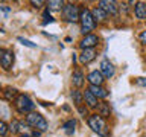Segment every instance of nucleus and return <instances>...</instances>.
Masks as SVG:
<instances>
[{
  "mask_svg": "<svg viewBox=\"0 0 146 137\" xmlns=\"http://www.w3.org/2000/svg\"><path fill=\"white\" fill-rule=\"evenodd\" d=\"M88 126L94 132H98L99 136H102V137H108L110 136L108 126H107V123H105L104 117L100 116V114H91V116L88 117Z\"/></svg>",
  "mask_w": 146,
  "mask_h": 137,
  "instance_id": "1",
  "label": "nucleus"
},
{
  "mask_svg": "<svg viewBox=\"0 0 146 137\" xmlns=\"http://www.w3.org/2000/svg\"><path fill=\"white\" fill-rule=\"evenodd\" d=\"M79 21H81V26H82V32L87 34V35H88L90 32L94 29V26H96L93 14H91V11H90V9H87V8L81 9V20Z\"/></svg>",
  "mask_w": 146,
  "mask_h": 137,
  "instance_id": "2",
  "label": "nucleus"
},
{
  "mask_svg": "<svg viewBox=\"0 0 146 137\" xmlns=\"http://www.w3.org/2000/svg\"><path fill=\"white\" fill-rule=\"evenodd\" d=\"M26 122H27V125H31L32 128H35V130H38V131H46L47 130V122H46V119L38 113L27 114Z\"/></svg>",
  "mask_w": 146,
  "mask_h": 137,
  "instance_id": "3",
  "label": "nucleus"
},
{
  "mask_svg": "<svg viewBox=\"0 0 146 137\" xmlns=\"http://www.w3.org/2000/svg\"><path fill=\"white\" fill-rule=\"evenodd\" d=\"M34 107H35V104L32 102L26 94H20L15 99V108H17V111L21 113V114H31Z\"/></svg>",
  "mask_w": 146,
  "mask_h": 137,
  "instance_id": "4",
  "label": "nucleus"
},
{
  "mask_svg": "<svg viewBox=\"0 0 146 137\" xmlns=\"http://www.w3.org/2000/svg\"><path fill=\"white\" fill-rule=\"evenodd\" d=\"M62 17L66 18L67 21L70 23H75V21H79L81 20V11L76 5L73 3H68L62 8Z\"/></svg>",
  "mask_w": 146,
  "mask_h": 137,
  "instance_id": "5",
  "label": "nucleus"
},
{
  "mask_svg": "<svg viewBox=\"0 0 146 137\" xmlns=\"http://www.w3.org/2000/svg\"><path fill=\"white\" fill-rule=\"evenodd\" d=\"M0 61H2V67L5 70H9L14 64V52L9 49H2L0 50Z\"/></svg>",
  "mask_w": 146,
  "mask_h": 137,
  "instance_id": "6",
  "label": "nucleus"
},
{
  "mask_svg": "<svg viewBox=\"0 0 146 137\" xmlns=\"http://www.w3.org/2000/svg\"><path fill=\"white\" fill-rule=\"evenodd\" d=\"M99 43V38H98V35H94V34H88V35H85L84 38L81 40V47L82 50H85V49H91V47H94L96 44Z\"/></svg>",
  "mask_w": 146,
  "mask_h": 137,
  "instance_id": "7",
  "label": "nucleus"
},
{
  "mask_svg": "<svg viewBox=\"0 0 146 137\" xmlns=\"http://www.w3.org/2000/svg\"><path fill=\"white\" fill-rule=\"evenodd\" d=\"M99 8H102L107 14H110V15H117V5H116V2H111V0H100Z\"/></svg>",
  "mask_w": 146,
  "mask_h": 137,
  "instance_id": "8",
  "label": "nucleus"
},
{
  "mask_svg": "<svg viewBox=\"0 0 146 137\" xmlns=\"http://www.w3.org/2000/svg\"><path fill=\"white\" fill-rule=\"evenodd\" d=\"M100 73L105 76V78H113L114 76V66L108 59H102L100 61Z\"/></svg>",
  "mask_w": 146,
  "mask_h": 137,
  "instance_id": "9",
  "label": "nucleus"
},
{
  "mask_svg": "<svg viewBox=\"0 0 146 137\" xmlns=\"http://www.w3.org/2000/svg\"><path fill=\"white\" fill-rule=\"evenodd\" d=\"M87 79H88V82L91 85H102V82H104V75L100 72L98 70H93V72H90L88 73V76H87Z\"/></svg>",
  "mask_w": 146,
  "mask_h": 137,
  "instance_id": "10",
  "label": "nucleus"
},
{
  "mask_svg": "<svg viewBox=\"0 0 146 137\" xmlns=\"http://www.w3.org/2000/svg\"><path fill=\"white\" fill-rule=\"evenodd\" d=\"M94 58H96V50H93V49H85L79 55V61L82 64H90Z\"/></svg>",
  "mask_w": 146,
  "mask_h": 137,
  "instance_id": "11",
  "label": "nucleus"
},
{
  "mask_svg": "<svg viewBox=\"0 0 146 137\" xmlns=\"http://www.w3.org/2000/svg\"><path fill=\"white\" fill-rule=\"evenodd\" d=\"M72 82L75 87H82L84 85V73H82L79 68H76L73 72V76H72Z\"/></svg>",
  "mask_w": 146,
  "mask_h": 137,
  "instance_id": "12",
  "label": "nucleus"
},
{
  "mask_svg": "<svg viewBox=\"0 0 146 137\" xmlns=\"http://www.w3.org/2000/svg\"><path fill=\"white\" fill-rule=\"evenodd\" d=\"M134 14H135V17H137V18H140V20L146 18V3H145V2H139V3H135Z\"/></svg>",
  "mask_w": 146,
  "mask_h": 137,
  "instance_id": "13",
  "label": "nucleus"
},
{
  "mask_svg": "<svg viewBox=\"0 0 146 137\" xmlns=\"http://www.w3.org/2000/svg\"><path fill=\"white\" fill-rule=\"evenodd\" d=\"M84 99H85V102H87V105H88L90 108H96V107H98V98H96L90 90H87L84 93Z\"/></svg>",
  "mask_w": 146,
  "mask_h": 137,
  "instance_id": "14",
  "label": "nucleus"
},
{
  "mask_svg": "<svg viewBox=\"0 0 146 137\" xmlns=\"http://www.w3.org/2000/svg\"><path fill=\"white\" fill-rule=\"evenodd\" d=\"M91 14H93V17H94V21L102 23V21L107 20V12H105L102 8H99V6H96L93 11H91Z\"/></svg>",
  "mask_w": 146,
  "mask_h": 137,
  "instance_id": "15",
  "label": "nucleus"
},
{
  "mask_svg": "<svg viewBox=\"0 0 146 137\" xmlns=\"http://www.w3.org/2000/svg\"><path fill=\"white\" fill-rule=\"evenodd\" d=\"M88 90L96 96V98H107L108 96V91L105 88H102V87H99V85H90Z\"/></svg>",
  "mask_w": 146,
  "mask_h": 137,
  "instance_id": "16",
  "label": "nucleus"
},
{
  "mask_svg": "<svg viewBox=\"0 0 146 137\" xmlns=\"http://www.w3.org/2000/svg\"><path fill=\"white\" fill-rule=\"evenodd\" d=\"M110 113H111L110 104H107V102L99 104V114H100V116H102V117H107V116H110Z\"/></svg>",
  "mask_w": 146,
  "mask_h": 137,
  "instance_id": "17",
  "label": "nucleus"
},
{
  "mask_svg": "<svg viewBox=\"0 0 146 137\" xmlns=\"http://www.w3.org/2000/svg\"><path fill=\"white\" fill-rule=\"evenodd\" d=\"M3 96H5V99H6V100H12V99L17 98V90H15V88H11V87H8V88H5Z\"/></svg>",
  "mask_w": 146,
  "mask_h": 137,
  "instance_id": "18",
  "label": "nucleus"
},
{
  "mask_svg": "<svg viewBox=\"0 0 146 137\" xmlns=\"http://www.w3.org/2000/svg\"><path fill=\"white\" fill-rule=\"evenodd\" d=\"M72 98H73V102H75L78 107H81L82 99H84V94H82L79 90H73V91H72Z\"/></svg>",
  "mask_w": 146,
  "mask_h": 137,
  "instance_id": "19",
  "label": "nucleus"
},
{
  "mask_svg": "<svg viewBox=\"0 0 146 137\" xmlns=\"http://www.w3.org/2000/svg\"><path fill=\"white\" fill-rule=\"evenodd\" d=\"M75 125H76V122L75 120H73V119H70V120H67L66 123H64V131H66L67 132V134H73V132H75Z\"/></svg>",
  "mask_w": 146,
  "mask_h": 137,
  "instance_id": "20",
  "label": "nucleus"
},
{
  "mask_svg": "<svg viewBox=\"0 0 146 137\" xmlns=\"http://www.w3.org/2000/svg\"><path fill=\"white\" fill-rule=\"evenodd\" d=\"M47 6L50 9H61V8H64V3L61 2V0H56V2H49Z\"/></svg>",
  "mask_w": 146,
  "mask_h": 137,
  "instance_id": "21",
  "label": "nucleus"
},
{
  "mask_svg": "<svg viewBox=\"0 0 146 137\" xmlns=\"http://www.w3.org/2000/svg\"><path fill=\"white\" fill-rule=\"evenodd\" d=\"M18 41H20L21 44L27 46V47H32V49H35V47H36V44H35V43H32V41L26 40V38H23V37H18Z\"/></svg>",
  "mask_w": 146,
  "mask_h": 137,
  "instance_id": "22",
  "label": "nucleus"
},
{
  "mask_svg": "<svg viewBox=\"0 0 146 137\" xmlns=\"http://www.w3.org/2000/svg\"><path fill=\"white\" fill-rule=\"evenodd\" d=\"M6 123L5 122H0V134H2V137H5L6 136Z\"/></svg>",
  "mask_w": 146,
  "mask_h": 137,
  "instance_id": "23",
  "label": "nucleus"
},
{
  "mask_svg": "<svg viewBox=\"0 0 146 137\" xmlns=\"http://www.w3.org/2000/svg\"><path fill=\"white\" fill-rule=\"evenodd\" d=\"M44 18H46V20L43 21V25H47V23H52V21H53V18L49 15V12H47V11L44 12Z\"/></svg>",
  "mask_w": 146,
  "mask_h": 137,
  "instance_id": "24",
  "label": "nucleus"
},
{
  "mask_svg": "<svg viewBox=\"0 0 146 137\" xmlns=\"http://www.w3.org/2000/svg\"><path fill=\"white\" fill-rule=\"evenodd\" d=\"M139 38H140V41H141L143 44H146V31H143V32H141Z\"/></svg>",
  "mask_w": 146,
  "mask_h": 137,
  "instance_id": "25",
  "label": "nucleus"
},
{
  "mask_svg": "<svg viewBox=\"0 0 146 137\" xmlns=\"http://www.w3.org/2000/svg\"><path fill=\"white\" fill-rule=\"evenodd\" d=\"M32 5H34V6H36V8H38V6H41V5H43L44 2H41V0H38V2H36V0H32V2H31Z\"/></svg>",
  "mask_w": 146,
  "mask_h": 137,
  "instance_id": "26",
  "label": "nucleus"
},
{
  "mask_svg": "<svg viewBox=\"0 0 146 137\" xmlns=\"http://www.w3.org/2000/svg\"><path fill=\"white\" fill-rule=\"evenodd\" d=\"M137 84H140V85H146L145 78H137Z\"/></svg>",
  "mask_w": 146,
  "mask_h": 137,
  "instance_id": "27",
  "label": "nucleus"
},
{
  "mask_svg": "<svg viewBox=\"0 0 146 137\" xmlns=\"http://www.w3.org/2000/svg\"><path fill=\"white\" fill-rule=\"evenodd\" d=\"M2 11H3V12H5V14H8V12H9V11H11V9H9V8H8V6H2Z\"/></svg>",
  "mask_w": 146,
  "mask_h": 137,
  "instance_id": "28",
  "label": "nucleus"
},
{
  "mask_svg": "<svg viewBox=\"0 0 146 137\" xmlns=\"http://www.w3.org/2000/svg\"><path fill=\"white\" fill-rule=\"evenodd\" d=\"M21 137H29V136H21Z\"/></svg>",
  "mask_w": 146,
  "mask_h": 137,
  "instance_id": "29",
  "label": "nucleus"
}]
</instances>
